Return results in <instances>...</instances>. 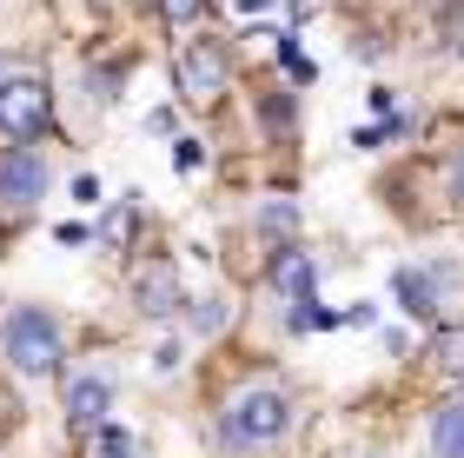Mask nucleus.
Masks as SVG:
<instances>
[{"label":"nucleus","mask_w":464,"mask_h":458,"mask_svg":"<svg viewBox=\"0 0 464 458\" xmlns=\"http://www.w3.org/2000/svg\"><path fill=\"white\" fill-rule=\"evenodd\" d=\"M0 359H7L20 379H53L60 372V326H53V312L14 306L7 319H0Z\"/></svg>","instance_id":"1"},{"label":"nucleus","mask_w":464,"mask_h":458,"mask_svg":"<svg viewBox=\"0 0 464 458\" xmlns=\"http://www.w3.org/2000/svg\"><path fill=\"white\" fill-rule=\"evenodd\" d=\"M285 419H292V405H285V392H279V385H246L239 399L226 405L219 439H226V445H239V452H259V445H272V439L285 432Z\"/></svg>","instance_id":"2"},{"label":"nucleus","mask_w":464,"mask_h":458,"mask_svg":"<svg viewBox=\"0 0 464 458\" xmlns=\"http://www.w3.org/2000/svg\"><path fill=\"white\" fill-rule=\"evenodd\" d=\"M226 87H232V47L226 40H186L179 47V93L193 107H213Z\"/></svg>","instance_id":"3"},{"label":"nucleus","mask_w":464,"mask_h":458,"mask_svg":"<svg viewBox=\"0 0 464 458\" xmlns=\"http://www.w3.org/2000/svg\"><path fill=\"white\" fill-rule=\"evenodd\" d=\"M40 200H47V160L14 140L0 153V219H27Z\"/></svg>","instance_id":"4"},{"label":"nucleus","mask_w":464,"mask_h":458,"mask_svg":"<svg viewBox=\"0 0 464 458\" xmlns=\"http://www.w3.org/2000/svg\"><path fill=\"white\" fill-rule=\"evenodd\" d=\"M47 120H53V107H47V87H40L34 73L0 87V127H7V140H20V147H27V140L47 133Z\"/></svg>","instance_id":"5"},{"label":"nucleus","mask_w":464,"mask_h":458,"mask_svg":"<svg viewBox=\"0 0 464 458\" xmlns=\"http://www.w3.org/2000/svg\"><path fill=\"white\" fill-rule=\"evenodd\" d=\"M133 306L146 312V319H173V312L186 306V286H179V266L173 259H153L133 273Z\"/></svg>","instance_id":"6"},{"label":"nucleus","mask_w":464,"mask_h":458,"mask_svg":"<svg viewBox=\"0 0 464 458\" xmlns=\"http://www.w3.org/2000/svg\"><path fill=\"white\" fill-rule=\"evenodd\" d=\"M113 412V379L107 372H73L67 379V425L73 432H100Z\"/></svg>","instance_id":"7"},{"label":"nucleus","mask_w":464,"mask_h":458,"mask_svg":"<svg viewBox=\"0 0 464 458\" xmlns=\"http://www.w3.org/2000/svg\"><path fill=\"white\" fill-rule=\"evenodd\" d=\"M392 293L405 299V312H418V319H431V312H438V273H418V266H398V273H392Z\"/></svg>","instance_id":"8"},{"label":"nucleus","mask_w":464,"mask_h":458,"mask_svg":"<svg viewBox=\"0 0 464 458\" xmlns=\"http://www.w3.org/2000/svg\"><path fill=\"white\" fill-rule=\"evenodd\" d=\"M272 286H279L292 306H312V259L305 253H279L272 259Z\"/></svg>","instance_id":"9"},{"label":"nucleus","mask_w":464,"mask_h":458,"mask_svg":"<svg viewBox=\"0 0 464 458\" xmlns=\"http://www.w3.org/2000/svg\"><path fill=\"white\" fill-rule=\"evenodd\" d=\"M431 452L438 458H464V399H445L431 419Z\"/></svg>","instance_id":"10"},{"label":"nucleus","mask_w":464,"mask_h":458,"mask_svg":"<svg viewBox=\"0 0 464 458\" xmlns=\"http://www.w3.org/2000/svg\"><path fill=\"white\" fill-rule=\"evenodd\" d=\"M431 359L451 372V379H464V326H438V339H431Z\"/></svg>","instance_id":"11"},{"label":"nucleus","mask_w":464,"mask_h":458,"mask_svg":"<svg viewBox=\"0 0 464 458\" xmlns=\"http://www.w3.org/2000/svg\"><path fill=\"white\" fill-rule=\"evenodd\" d=\"M87 458H140V445H133V432H126V425H100Z\"/></svg>","instance_id":"12"},{"label":"nucleus","mask_w":464,"mask_h":458,"mask_svg":"<svg viewBox=\"0 0 464 458\" xmlns=\"http://www.w3.org/2000/svg\"><path fill=\"white\" fill-rule=\"evenodd\" d=\"M259 226H266L272 239H279V233H299V206H292V200H266V206H259Z\"/></svg>","instance_id":"13"},{"label":"nucleus","mask_w":464,"mask_h":458,"mask_svg":"<svg viewBox=\"0 0 464 458\" xmlns=\"http://www.w3.org/2000/svg\"><path fill=\"white\" fill-rule=\"evenodd\" d=\"M100 239H107V246H126V239H133V206H113L107 226H100Z\"/></svg>","instance_id":"14"},{"label":"nucleus","mask_w":464,"mask_h":458,"mask_svg":"<svg viewBox=\"0 0 464 458\" xmlns=\"http://www.w3.org/2000/svg\"><path fill=\"white\" fill-rule=\"evenodd\" d=\"M199 7H206V0H160V14L173 20V27H186V20H199Z\"/></svg>","instance_id":"15"},{"label":"nucleus","mask_w":464,"mask_h":458,"mask_svg":"<svg viewBox=\"0 0 464 458\" xmlns=\"http://www.w3.org/2000/svg\"><path fill=\"white\" fill-rule=\"evenodd\" d=\"M173 166H179V173H193V166H199V140H179V147H173Z\"/></svg>","instance_id":"16"},{"label":"nucleus","mask_w":464,"mask_h":458,"mask_svg":"<svg viewBox=\"0 0 464 458\" xmlns=\"http://www.w3.org/2000/svg\"><path fill=\"white\" fill-rule=\"evenodd\" d=\"M53 239H60V246H80V239H87V226H80V219H60Z\"/></svg>","instance_id":"17"},{"label":"nucleus","mask_w":464,"mask_h":458,"mask_svg":"<svg viewBox=\"0 0 464 458\" xmlns=\"http://www.w3.org/2000/svg\"><path fill=\"white\" fill-rule=\"evenodd\" d=\"M451 193H458V200H464V153H458V160H451Z\"/></svg>","instance_id":"18"},{"label":"nucleus","mask_w":464,"mask_h":458,"mask_svg":"<svg viewBox=\"0 0 464 458\" xmlns=\"http://www.w3.org/2000/svg\"><path fill=\"white\" fill-rule=\"evenodd\" d=\"M352 458H372V452H352Z\"/></svg>","instance_id":"19"}]
</instances>
